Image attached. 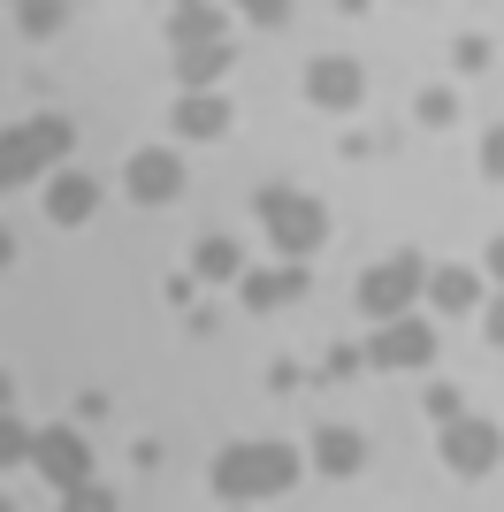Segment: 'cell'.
I'll return each mask as SVG.
<instances>
[{
	"mask_svg": "<svg viewBox=\"0 0 504 512\" xmlns=\"http://www.w3.org/2000/svg\"><path fill=\"white\" fill-rule=\"evenodd\" d=\"M207 482H214V497H230V505H245V497H275V490H291V482H298V451L275 444V436H260V444H230V451H214Z\"/></svg>",
	"mask_w": 504,
	"mask_h": 512,
	"instance_id": "1",
	"label": "cell"
},
{
	"mask_svg": "<svg viewBox=\"0 0 504 512\" xmlns=\"http://www.w3.org/2000/svg\"><path fill=\"white\" fill-rule=\"evenodd\" d=\"M252 214H260V230L275 237L283 260L321 253V237H329V207L306 199V192H291V184H260V192H252Z\"/></svg>",
	"mask_w": 504,
	"mask_h": 512,
	"instance_id": "2",
	"label": "cell"
},
{
	"mask_svg": "<svg viewBox=\"0 0 504 512\" xmlns=\"http://www.w3.org/2000/svg\"><path fill=\"white\" fill-rule=\"evenodd\" d=\"M69 146H77L69 115H39V123H16L8 138H0V192H16L23 176L62 169V161H69Z\"/></svg>",
	"mask_w": 504,
	"mask_h": 512,
	"instance_id": "3",
	"label": "cell"
},
{
	"mask_svg": "<svg viewBox=\"0 0 504 512\" xmlns=\"http://www.w3.org/2000/svg\"><path fill=\"white\" fill-rule=\"evenodd\" d=\"M420 283H428V260H420V253H390V260H375V268L359 276V314H367V321L413 314Z\"/></svg>",
	"mask_w": 504,
	"mask_h": 512,
	"instance_id": "4",
	"label": "cell"
},
{
	"mask_svg": "<svg viewBox=\"0 0 504 512\" xmlns=\"http://www.w3.org/2000/svg\"><path fill=\"white\" fill-rule=\"evenodd\" d=\"M497 459H504L497 421H474V413H451V421H443V467L451 474H497Z\"/></svg>",
	"mask_w": 504,
	"mask_h": 512,
	"instance_id": "5",
	"label": "cell"
},
{
	"mask_svg": "<svg viewBox=\"0 0 504 512\" xmlns=\"http://www.w3.org/2000/svg\"><path fill=\"white\" fill-rule=\"evenodd\" d=\"M123 184H130L138 207H168V199L184 192V153H176V146H138L123 161Z\"/></svg>",
	"mask_w": 504,
	"mask_h": 512,
	"instance_id": "6",
	"label": "cell"
},
{
	"mask_svg": "<svg viewBox=\"0 0 504 512\" xmlns=\"http://www.w3.org/2000/svg\"><path fill=\"white\" fill-rule=\"evenodd\" d=\"M306 100H314L321 115H352V107L367 100V69H359L352 54H321V62H306Z\"/></svg>",
	"mask_w": 504,
	"mask_h": 512,
	"instance_id": "7",
	"label": "cell"
},
{
	"mask_svg": "<svg viewBox=\"0 0 504 512\" xmlns=\"http://www.w3.org/2000/svg\"><path fill=\"white\" fill-rule=\"evenodd\" d=\"M31 467L54 482V497L77 490V482H92V444H84L77 428H39V444H31Z\"/></svg>",
	"mask_w": 504,
	"mask_h": 512,
	"instance_id": "8",
	"label": "cell"
},
{
	"mask_svg": "<svg viewBox=\"0 0 504 512\" xmlns=\"http://www.w3.org/2000/svg\"><path fill=\"white\" fill-rule=\"evenodd\" d=\"M367 360H375V367H420V360H436V329H428L420 314H390V321H375Z\"/></svg>",
	"mask_w": 504,
	"mask_h": 512,
	"instance_id": "9",
	"label": "cell"
},
{
	"mask_svg": "<svg viewBox=\"0 0 504 512\" xmlns=\"http://www.w3.org/2000/svg\"><path fill=\"white\" fill-rule=\"evenodd\" d=\"M92 214H100V176H84V169H46V222L77 230V222H92Z\"/></svg>",
	"mask_w": 504,
	"mask_h": 512,
	"instance_id": "10",
	"label": "cell"
},
{
	"mask_svg": "<svg viewBox=\"0 0 504 512\" xmlns=\"http://www.w3.org/2000/svg\"><path fill=\"white\" fill-rule=\"evenodd\" d=\"M168 130H176V138H222V130H230V100L214 85H191L184 100H176V115H168Z\"/></svg>",
	"mask_w": 504,
	"mask_h": 512,
	"instance_id": "11",
	"label": "cell"
},
{
	"mask_svg": "<svg viewBox=\"0 0 504 512\" xmlns=\"http://www.w3.org/2000/svg\"><path fill=\"white\" fill-rule=\"evenodd\" d=\"M314 467L336 474V482H352V474L367 467V436H359V428H314Z\"/></svg>",
	"mask_w": 504,
	"mask_h": 512,
	"instance_id": "12",
	"label": "cell"
},
{
	"mask_svg": "<svg viewBox=\"0 0 504 512\" xmlns=\"http://www.w3.org/2000/svg\"><path fill=\"white\" fill-rule=\"evenodd\" d=\"M420 299H436V314H466V306H482V276L459 268V260H443L436 276L420 283Z\"/></svg>",
	"mask_w": 504,
	"mask_h": 512,
	"instance_id": "13",
	"label": "cell"
},
{
	"mask_svg": "<svg viewBox=\"0 0 504 512\" xmlns=\"http://www.w3.org/2000/svg\"><path fill=\"white\" fill-rule=\"evenodd\" d=\"M306 260H291V268H283V276H237V291H245V306H260V314H268V306H291V299H306Z\"/></svg>",
	"mask_w": 504,
	"mask_h": 512,
	"instance_id": "14",
	"label": "cell"
},
{
	"mask_svg": "<svg viewBox=\"0 0 504 512\" xmlns=\"http://www.w3.org/2000/svg\"><path fill=\"white\" fill-rule=\"evenodd\" d=\"M237 54H230V39H214V46H176V85H214V77H222V69H230Z\"/></svg>",
	"mask_w": 504,
	"mask_h": 512,
	"instance_id": "15",
	"label": "cell"
},
{
	"mask_svg": "<svg viewBox=\"0 0 504 512\" xmlns=\"http://www.w3.org/2000/svg\"><path fill=\"white\" fill-rule=\"evenodd\" d=\"M168 39H176V46H214V39H222V8H207V0H184V8L168 16Z\"/></svg>",
	"mask_w": 504,
	"mask_h": 512,
	"instance_id": "16",
	"label": "cell"
},
{
	"mask_svg": "<svg viewBox=\"0 0 504 512\" xmlns=\"http://www.w3.org/2000/svg\"><path fill=\"white\" fill-rule=\"evenodd\" d=\"M191 276H199V283H237V276H245V253H237L230 237H199V253H191Z\"/></svg>",
	"mask_w": 504,
	"mask_h": 512,
	"instance_id": "17",
	"label": "cell"
},
{
	"mask_svg": "<svg viewBox=\"0 0 504 512\" xmlns=\"http://www.w3.org/2000/svg\"><path fill=\"white\" fill-rule=\"evenodd\" d=\"M16 23H23V39H54L69 23V0H16Z\"/></svg>",
	"mask_w": 504,
	"mask_h": 512,
	"instance_id": "18",
	"label": "cell"
},
{
	"mask_svg": "<svg viewBox=\"0 0 504 512\" xmlns=\"http://www.w3.org/2000/svg\"><path fill=\"white\" fill-rule=\"evenodd\" d=\"M31 444H39V428H23L16 413L0 406V474H8V467H23V459H31Z\"/></svg>",
	"mask_w": 504,
	"mask_h": 512,
	"instance_id": "19",
	"label": "cell"
},
{
	"mask_svg": "<svg viewBox=\"0 0 504 512\" xmlns=\"http://www.w3.org/2000/svg\"><path fill=\"white\" fill-rule=\"evenodd\" d=\"M413 115H420V123H428V130H443V123H459V92H443V85H428V92H420V100H413Z\"/></svg>",
	"mask_w": 504,
	"mask_h": 512,
	"instance_id": "20",
	"label": "cell"
},
{
	"mask_svg": "<svg viewBox=\"0 0 504 512\" xmlns=\"http://www.w3.org/2000/svg\"><path fill=\"white\" fill-rule=\"evenodd\" d=\"M451 62H459V69H489V62H497V46H489L482 31H466V39L451 46Z\"/></svg>",
	"mask_w": 504,
	"mask_h": 512,
	"instance_id": "21",
	"label": "cell"
},
{
	"mask_svg": "<svg viewBox=\"0 0 504 512\" xmlns=\"http://www.w3.org/2000/svg\"><path fill=\"white\" fill-rule=\"evenodd\" d=\"M237 8H245L260 31H283V23H291V0H237Z\"/></svg>",
	"mask_w": 504,
	"mask_h": 512,
	"instance_id": "22",
	"label": "cell"
},
{
	"mask_svg": "<svg viewBox=\"0 0 504 512\" xmlns=\"http://www.w3.org/2000/svg\"><path fill=\"white\" fill-rule=\"evenodd\" d=\"M482 169H489V176H497V184H504V123H497V130H489V138H482Z\"/></svg>",
	"mask_w": 504,
	"mask_h": 512,
	"instance_id": "23",
	"label": "cell"
},
{
	"mask_svg": "<svg viewBox=\"0 0 504 512\" xmlns=\"http://www.w3.org/2000/svg\"><path fill=\"white\" fill-rule=\"evenodd\" d=\"M428 413H436V421H451V413H459V390L436 383V390H428Z\"/></svg>",
	"mask_w": 504,
	"mask_h": 512,
	"instance_id": "24",
	"label": "cell"
},
{
	"mask_svg": "<svg viewBox=\"0 0 504 512\" xmlns=\"http://www.w3.org/2000/svg\"><path fill=\"white\" fill-rule=\"evenodd\" d=\"M482 337H489V344H504V299H497V306L482 314Z\"/></svg>",
	"mask_w": 504,
	"mask_h": 512,
	"instance_id": "25",
	"label": "cell"
},
{
	"mask_svg": "<svg viewBox=\"0 0 504 512\" xmlns=\"http://www.w3.org/2000/svg\"><path fill=\"white\" fill-rule=\"evenodd\" d=\"M489 276H497V283H504V230H497V237H489Z\"/></svg>",
	"mask_w": 504,
	"mask_h": 512,
	"instance_id": "26",
	"label": "cell"
},
{
	"mask_svg": "<svg viewBox=\"0 0 504 512\" xmlns=\"http://www.w3.org/2000/svg\"><path fill=\"white\" fill-rule=\"evenodd\" d=\"M8 260H16V237H8V230H0V268H8Z\"/></svg>",
	"mask_w": 504,
	"mask_h": 512,
	"instance_id": "27",
	"label": "cell"
},
{
	"mask_svg": "<svg viewBox=\"0 0 504 512\" xmlns=\"http://www.w3.org/2000/svg\"><path fill=\"white\" fill-rule=\"evenodd\" d=\"M168 8H184V0H168Z\"/></svg>",
	"mask_w": 504,
	"mask_h": 512,
	"instance_id": "28",
	"label": "cell"
}]
</instances>
